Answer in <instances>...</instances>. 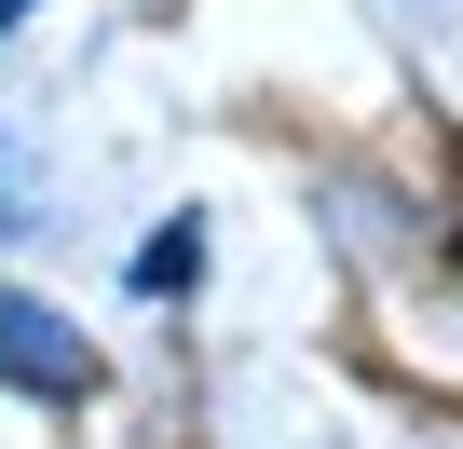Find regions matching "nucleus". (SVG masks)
I'll return each mask as SVG.
<instances>
[{"label": "nucleus", "mask_w": 463, "mask_h": 449, "mask_svg": "<svg viewBox=\"0 0 463 449\" xmlns=\"http://www.w3.org/2000/svg\"><path fill=\"white\" fill-rule=\"evenodd\" d=\"M0 381H14V395H82L96 381V341L69 327V313H42V300H0Z\"/></svg>", "instance_id": "f257e3e1"}, {"label": "nucleus", "mask_w": 463, "mask_h": 449, "mask_svg": "<svg viewBox=\"0 0 463 449\" xmlns=\"http://www.w3.org/2000/svg\"><path fill=\"white\" fill-rule=\"evenodd\" d=\"M191 259H204V218L150 232V246H137V300H177V286H191Z\"/></svg>", "instance_id": "f03ea898"}, {"label": "nucleus", "mask_w": 463, "mask_h": 449, "mask_svg": "<svg viewBox=\"0 0 463 449\" xmlns=\"http://www.w3.org/2000/svg\"><path fill=\"white\" fill-rule=\"evenodd\" d=\"M14 14H28V0H0V28H14Z\"/></svg>", "instance_id": "7ed1b4c3"}]
</instances>
